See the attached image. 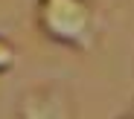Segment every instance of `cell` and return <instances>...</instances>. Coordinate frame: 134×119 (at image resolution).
I'll return each mask as SVG.
<instances>
[{"label":"cell","instance_id":"277c9868","mask_svg":"<svg viewBox=\"0 0 134 119\" xmlns=\"http://www.w3.org/2000/svg\"><path fill=\"white\" fill-rule=\"evenodd\" d=\"M120 119H134V108H128V110H125V113H122Z\"/></svg>","mask_w":134,"mask_h":119},{"label":"cell","instance_id":"3957f363","mask_svg":"<svg viewBox=\"0 0 134 119\" xmlns=\"http://www.w3.org/2000/svg\"><path fill=\"white\" fill-rule=\"evenodd\" d=\"M15 67H18V46H15L9 38L0 35V76L12 73Z\"/></svg>","mask_w":134,"mask_h":119},{"label":"cell","instance_id":"6da1fadb","mask_svg":"<svg viewBox=\"0 0 134 119\" xmlns=\"http://www.w3.org/2000/svg\"><path fill=\"white\" fill-rule=\"evenodd\" d=\"M35 26L50 44L76 52H91L102 20L93 0H35Z\"/></svg>","mask_w":134,"mask_h":119},{"label":"cell","instance_id":"7a4b0ae2","mask_svg":"<svg viewBox=\"0 0 134 119\" xmlns=\"http://www.w3.org/2000/svg\"><path fill=\"white\" fill-rule=\"evenodd\" d=\"M18 119H76V110L61 84H38L24 93Z\"/></svg>","mask_w":134,"mask_h":119}]
</instances>
